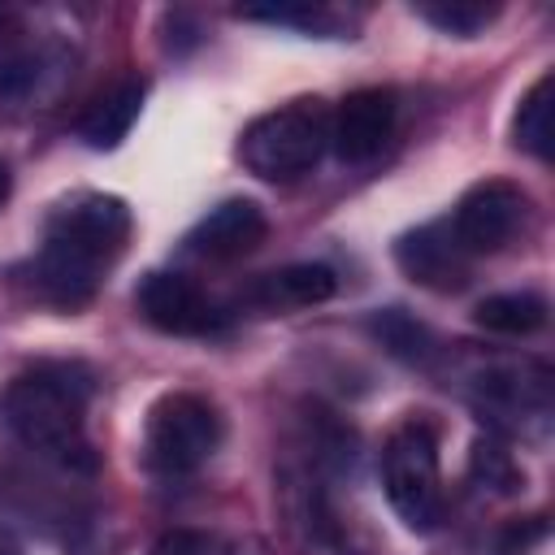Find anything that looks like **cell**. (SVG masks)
Here are the masks:
<instances>
[{"label": "cell", "instance_id": "obj_1", "mask_svg": "<svg viewBox=\"0 0 555 555\" xmlns=\"http://www.w3.org/2000/svg\"><path fill=\"white\" fill-rule=\"evenodd\" d=\"M130 208L104 191H74L43 217L39 251L22 260L9 278L30 304L74 312L95 299L104 273L126 251Z\"/></svg>", "mask_w": 555, "mask_h": 555}, {"label": "cell", "instance_id": "obj_2", "mask_svg": "<svg viewBox=\"0 0 555 555\" xmlns=\"http://www.w3.org/2000/svg\"><path fill=\"white\" fill-rule=\"evenodd\" d=\"M87 403H91V373L82 364L48 360L17 373L0 395L4 429L35 455H48L65 468H91L87 447Z\"/></svg>", "mask_w": 555, "mask_h": 555}, {"label": "cell", "instance_id": "obj_3", "mask_svg": "<svg viewBox=\"0 0 555 555\" xmlns=\"http://www.w3.org/2000/svg\"><path fill=\"white\" fill-rule=\"evenodd\" d=\"M347 442L351 438H343L338 425L321 421V434H312L308 451L286 460L278 473V507L295 555H364L351 520L334 499V468L351 460V451H343Z\"/></svg>", "mask_w": 555, "mask_h": 555}, {"label": "cell", "instance_id": "obj_4", "mask_svg": "<svg viewBox=\"0 0 555 555\" xmlns=\"http://www.w3.org/2000/svg\"><path fill=\"white\" fill-rule=\"evenodd\" d=\"M330 147V108L317 95L260 113L238 134V160L264 182H291L308 173Z\"/></svg>", "mask_w": 555, "mask_h": 555}, {"label": "cell", "instance_id": "obj_5", "mask_svg": "<svg viewBox=\"0 0 555 555\" xmlns=\"http://www.w3.org/2000/svg\"><path fill=\"white\" fill-rule=\"evenodd\" d=\"M468 403L490 434L542 438L551 425V369L538 360H494L468 373Z\"/></svg>", "mask_w": 555, "mask_h": 555}, {"label": "cell", "instance_id": "obj_6", "mask_svg": "<svg viewBox=\"0 0 555 555\" xmlns=\"http://www.w3.org/2000/svg\"><path fill=\"white\" fill-rule=\"evenodd\" d=\"M221 447V416L204 395L169 390L147 408L143 464L156 477H191Z\"/></svg>", "mask_w": 555, "mask_h": 555}, {"label": "cell", "instance_id": "obj_7", "mask_svg": "<svg viewBox=\"0 0 555 555\" xmlns=\"http://www.w3.org/2000/svg\"><path fill=\"white\" fill-rule=\"evenodd\" d=\"M382 486L395 516L429 533L442 520V473H438V434L429 421H403L382 447Z\"/></svg>", "mask_w": 555, "mask_h": 555}, {"label": "cell", "instance_id": "obj_8", "mask_svg": "<svg viewBox=\"0 0 555 555\" xmlns=\"http://www.w3.org/2000/svg\"><path fill=\"white\" fill-rule=\"evenodd\" d=\"M525 217H529V195H525L516 182L486 178V182L468 186V191L460 195V204H455L442 221H447L455 247H460L468 260H477V256L503 251V247L516 238V230L525 225Z\"/></svg>", "mask_w": 555, "mask_h": 555}, {"label": "cell", "instance_id": "obj_9", "mask_svg": "<svg viewBox=\"0 0 555 555\" xmlns=\"http://www.w3.org/2000/svg\"><path fill=\"white\" fill-rule=\"evenodd\" d=\"M134 312L160 330V334H178V338H212L230 325V312L186 273H169L156 269L134 286Z\"/></svg>", "mask_w": 555, "mask_h": 555}, {"label": "cell", "instance_id": "obj_10", "mask_svg": "<svg viewBox=\"0 0 555 555\" xmlns=\"http://www.w3.org/2000/svg\"><path fill=\"white\" fill-rule=\"evenodd\" d=\"M395 113H399L395 91H386V87H360V91H351L330 113V147L347 165L373 160L386 147L390 130H395Z\"/></svg>", "mask_w": 555, "mask_h": 555}, {"label": "cell", "instance_id": "obj_11", "mask_svg": "<svg viewBox=\"0 0 555 555\" xmlns=\"http://www.w3.org/2000/svg\"><path fill=\"white\" fill-rule=\"evenodd\" d=\"M264 234H269V221L256 199H225L191 225V234L182 238V251L195 260H238L256 251Z\"/></svg>", "mask_w": 555, "mask_h": 555}, {"label": "cell", "instance_id": "obj_12", "mask_svg": "<svg viewBox=\"0 0 555 555\" xmlns=\"http://www.w3.org/2000/svg\"><path fill=\"white\" fill-rule=\"evenodd\" d=\"M395 260L425 291H460L468 282V273H473V260L455 247V238H451V230H447L442 217L408 230L395 243Z\"/></svg>", "mask_w": 555, "mask_h": 555}, {"label": "cell", "instance_id": "obj_13", "mask_svg": "<svg viewBox=\"0 0 555 555\" xmlns=\"http://www.w3.org/2000/svg\"><path fill=\"white\" fill-rule=\"evenodd\" d=\"M338 291V273L321 260H299V264H282L273 273H260L247 286V304L260 312H295V308H317Z\"/></svg>", "mask_w": 555, "mask_h": 555}, {"label": "cell", "instance_id": "obj_14", "mask_svg": "<svg viewBox=\"0 0 555 555\" xmlns=\"http://www.w3.org/2000/svg\"><path fill=\"white\" fill-rule=\"evenodd\" d=\"M61 69H65V52L56 43L26 39V30H17L0 48V100L4 104L35 100L52 78H61Z\"/></svg>", "mask_w": 555, "mask_h": 555}, {"label": "cell", "instance_id": "obj_15", "mask_svg": "<svg viewBox=\"0 0 555 555\" xmlns=\"http://www.w3.org/2000/svg\"><path fill=\"white\" fill-rule=\"evenodd\" d=\"M143 95H147L143 78H121V82H113V87L78 117V139H82L87 147H95V152H113V147L130 134V126L139 121Z\"/></svg>", "mask_w": 555, "mask_h": 555}, {"label": "cell", "instance_id": "obj_16", "mask_svg": "<svg viewBox=\"0 0 555 555\" xmlns=\"http://www.w3.org/2000/svg\"><path fill=\"white\" fill-rule=\"evenodd\" d=\"M546 299L533 295V291H503V295H486L477 308H473V321L490 334H503V338H529L546 325Z\"/></svg>", "mask_w": 555, "mask_h": 555}, {"label": "cell", "instance_id": "obj_17", "mask_svg": "<svg viewBox=\"0 0 555 555\" xmlns=\"http://www.w3.org/2000/svg\"><path fill=\"white\" fill-rule=\"evenodd\" d=\"M551 91H555V78L542 74L516 104V117H512V143L538 160H551L555 152V130H551Z\"/></svg>", "mask_w": 555, "mask_h": 555}, {"label": "cell", "instance_id": "obj_18", "mask_svg": "<svg viewBox=\"0 0 555 555\" xmlns=\"http://www.w3.org/2000/svg\"><path fill=\"white\" fill-rule=\"evenodd\" d=\"M234 17L243 22H269V26H291V30H308L321 39H338L343 30H351V22H343V13H334L330 4H238Z\"/></svg>", "mask_w": 555, "mask_h": 555}, {"label": "cell", "instance_id": "obj_19", "mask_svg": "<svg viewBox=\"0 0 555 555\" xmlns=\"http://www.w3.org/2000/svg\"><path fill=\"white\" fill-rule=\"evenodd\" d=\"M468 477H473V486L486 490V494H512V490L525 486V473H520V464H516L507 438H499V434H490V429H486V434L473 442V451H468Z\"/></svg>", "mask_w": 555, "mask_h": 555}, {"label": "cell", "instance_id": "obj_20", "mask_svg": "<svg viewBox=\"0 0 555 555\" xmlns=\"http://www.w3.org/2000/svg\"><path fill=\"white\" fill-rule=\"evenodd\" d=\"M147 555H269L251 533H221V529H173Z\"/></svg>", "mask_w": 555, "mask_h": 555}, {"label": "cell", "instance_id": "obj_21", "mask_svg": "<svg viewBox=\"0 0 555 555\" xmlns=\"http://www.w3.org/2000/svg\"><path fill=\"white\" fill-rule=\"evenodd\" d=\"M412 9H416V17H425L429 26H438L442 35H455V39H473L499 17V4H481V0H421Z\"/></svg>", "mask_w": 555, "mask_h": 555}, {"label": "cell", "instance_id": "obj_22", "mask_svg": "<svg viewBox=\"0 0 555 555\" xmlns=\"http://www.w3.org/2000/svg\"><path fill=\"white\" fill-rule=\"evenodd\" d=\"M369 330H373V338H377L390 356H399V360H408V364H416V360H425V356L434 351L429 330H425L421 321H412L403 308H386V312H377V317L369 321Z\"/></svg>", "mask_w": 555, "mask_h": 555}, {"label": "cell", "instance_id": "obj_23", "mask_svg": "<svg viewBox=\"0 0 555 555\" xmlns=\"http://www.w3.org/2000/svg\"><path fill=\"white\" fill-rule=\"evenodd\" d=\"M546 538V520L542 516H529V520H512L503 533H499V555H529L533 542Z\"/></svg>", "mask_w": 555, "mask_h": 555}, {"label": "cell", "instance_id": "obj_24", "mask_svg": "<svg viewBox=\"0 0 555 555\" xmlns=\"http://www.w3.org/2000/svg\"><path fill=\"white\" fill-rule=\"evenodd\" d=\"M17 30H22V13H17V9H9V4H0V48H4Z\"/></svg>", "mask_w": 555, "mask_h": 555}, {"label": "cell", "instance_id": "obj_25", "mask_svg": "<svg viewBox=\"0 0 555 555\" xmlns=\"http://www.w3.org/2000/svg\"><path fill=\"white\" fill-rule=\"evenodd\" d=\"M0 555H22V542L4 520H0Z\"/></svg>", "mask_w": 555, "mask_h": 555}, {"label": "cell", "instance_id": "obj_26", "mask_svg": "<svg viewBox=\"0 0 555 555\" xmlns=\"http://www.w3.org/2000/svg\"><path fill=\"white\" fill-rule=\"evenodd\" d=\"M9 191H13V178H9V169H4V160H0V208L9 204Z\"/></svg>", "mask_w": 555, "mask_h": 555}]
</instances>
